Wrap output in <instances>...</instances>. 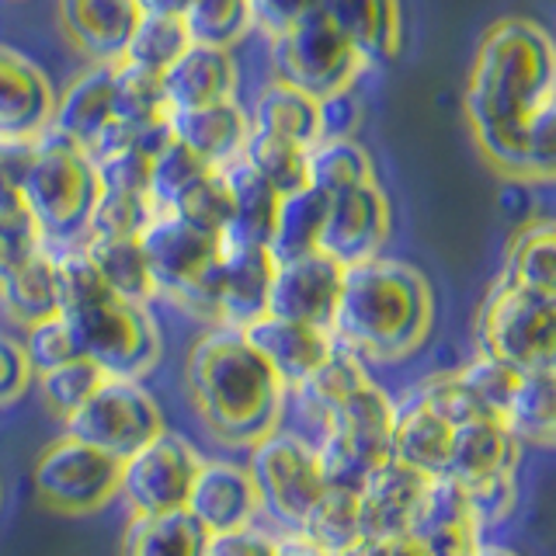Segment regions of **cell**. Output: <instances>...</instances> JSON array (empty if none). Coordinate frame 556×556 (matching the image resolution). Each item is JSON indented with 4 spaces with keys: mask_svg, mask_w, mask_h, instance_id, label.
Listing matches in <instances>:
<instances>
[{
    "mask_svg": "<svg viewBox=\"0 0 556 556\" xmlns=\"http://www.w3.org/2000/svg\"><path fill=\"white\" fill-rule=\"evenodd\" d=\"M341 278H344V265L324 251L275 261V275H271V289H268V313L330 330L338 292H341Z\"/></svg>",
    "mask_w": 556,
    "mask_h": 556,
    "instance_id": "obj_15",
    "label": "cell"
},
{
    "mask_svg": "<svg viewBox=\"0 0 556 556\" xmlns=\"http://www.w3.org/2000/svg\"><path fill=\"white\" fill-rule=\"evenodd\" d=\"M104 372L91 358H70L56 369H46L35 376V387H39V396H42V407L49 410V417L63 428V421L70 414H74L87 396H91L98 387H101Z\"/></svg>",
    "mask_w": 556,
    "mask_h": 556,
    "instance_id": "obj_45",
    "label": "cell"
},
{
    "mask_svg": "<svg viewBox=\"0 0 556 556\" xmlns=\"http://www.w3.org/2000/svg\"><path fill=\"white\" fill-rule=\"evenodd\" d=\"M188 39L199 46L237 49L251 39L254 31V8L251 0H191L181 14Z\"/></svg>",
    "mask_w": 556,
    "mask_h": 556,
    "instance_id": "obj_39",
    "label": "cell"
},
{
    "mask_svg": "<svg viewBox=\"0 0 556 556\" xmlns=\"http://www.w3.org/2000/svg\"><path fill=\"white\" fill-rule=\"evenodd\" d=\"M31 382H35V369L28 362L22 338L0 330V407L17 404V400L28 393Z\"/></svg>",
    "mask_w": 556,
    "mask_h": 556,
    "instance_id": "obj_51",
    "label": "cell"
},
{
    "mask_svg": "<svg viewBox=\"0 0 556 556\" xmlns=\"http://www.w3.org/2000/svg\"><path fill=\"white\" fill-rule=\"evenodd\" d=\"M313 543L327 553H341L355 546L362 539L358 529V491H344V486H324V494L309 508L306 521L300 526Z\"/></svg>",
    "mask_w": 556,
    "mask_h": 556,
    "instance_id": "obj_43",
    "label": "cell"
},
{
    "mask_svg": "<svg viewBox=\"0 0 556 556\" xmlns=\"http://www.w3.org/2000/svg\"><path fill=\"white\" fill-rule=\"evenodd\" d=\"M369 376H372L369 365L334 344V352H330L317 369L289 387L286 417H292L295 431H303L313 442L317 439V431L324 428V421L330 417V410H334L355 387H362Z\"/></svg>",
    "mask_w": 556,
    "mask_h": 556,
    "instance_id": "obj_23",
    "label": "cell"
},
{
    "mask_svg": "<svg viewBox=\"0 0 556 556\" xmlns=\"http://www.w3.org/2000/svg\"><path fill=\"white\" fill-rule=\"evenodd\" d=\"M254 8V31H261L265 39L289 28L292 22H300L309 11L320 8V0H251Z\"/></svg>",
    "mask_w": 556,
    "mask_h": 556,
    "instance_id": "obj_57",
    "label": "cell"
},
{
    "mask_svg": "<svg viewBox=\"0 0 556 556\" xmlns=\"http://www.w3.org/2000/svg\"><path fill=\"white\" fill-rule=\"evenodd\" d=\"M122 459L104 448L60 431L31 463V491L46 511L63 518H87L118 501Z\"/></svg>",
    "mask_w": 556,
    "mask_h": 556,
    "instance_id": "obj_9",
    "label": "cell"
},
{
    "mask_svg": "<svg viewBox=\"0 0 556 556\" xmlns=\"http://www.w3.org/2000/svg\"><path fill=\"white\" fill-rule=\"evenodd\" d=\"M327 195L320 188L303 185L295 191H286L278 199L275 226L268 237V251L275 261H289L309 251H320V230H324Z\"/></svg>",
    "mask_w": 556,
    "mask_h": 556,
    "instance_id": "obj_36",
    "label": "cell"
},
{
    "mask_svg": "<svg viewBox=\"0 0 556 556\" xmlns=\"http://www.w3.org/2000/svg\"><path fill=\"white\" fill-rule=\"evenodd\" d=\"M115 118L126 122L136 129H150L161 126L170 118V104L164 91V77L150 74V70H139L129 63H115Z\"/></svg>",
    "mask_w": 556,
    "mask_h": 556,
    "instance_id": "obj_42",
    "label": "cell"
},
{
    "mask_svg": "<svg viewBox=\"0 0 556 556\" xmlns=\"http://www.w3.org/2000/svg\"><path fill=\"white\" fill-rule=\"evenodd\" d=\"M0 511H4V480H0Z\"/></svg>",
    "mask_w": 556,
    "mask_h": 556,
    "instance_id": "obj_62",
    "label": "cell"
},
{
    "mask_svg": "<svg viewBox=\"0 0 556 556\" xmlns=\"http://www.w3.org/2000/svg\"><path fill=\"white\" fill-rule=\"evenodd\" d=\"M226 188H230V226H226V240L237 243H265L271 237L275 213H278V191L261 178L254 167H248L237 156L223 167Z\"/></svg>",
    "mask_w": 556,
    "mask_h": 556,
    "instance_id": "obj_33",
    "label": "cell"
},
{
    "mask_svg": "<svg viewBox=\"0 0 556 556\" xmlns=\"http://www.w3.org/2000/svg\"><path fill=\"white\" fill-rule=\"evenodd\" d=\"M501 421L521 448L549 452L556 442V369L521 372Z\"/></svg>",
    "mask_w": 556,
    "mask_h": 556,
    "instance_id": "obj_32",
    "label": "cell"
},
{
    "mask_svg": "<svg viewBox=\"0 0 556 556\" xmlns=\"http://www.w3.org/2000/svg\"><path fill=\"white\" fill-rule=\"evenodd\" d=\"M497 278L539 292H556V226L549 216H529L511 233Z\"/></svg>",
    "mask_w": 556,
    "mask_h": 556,
    "instance_id": "obj_35",
    "label": "cell"
},
{
    "mask_svg": "<svg viewBox=\"0 0 556 556\" xmlns=\"http://www.w3.org/2000/svg\"><path fill=\"white\" fill-rule=\"evenodd\" d=\"M185 508L213 535L265 521L248 463L230 459V456H208V459L202 456Z\"/></svg>",
    "mask_w": 556,
    "mask_h": 556,
    "instance_id": "obj_16",
    "label": "cell"
},
{
    "mask_svg": "<svg viewBox=\"0 0 556 556\" xmlns=\"http://www.w3.org/2000/svg\"><path fill=\"white\" fill-rule=\"evenodd\" d=\"M31 143H8L0 139V213L22 208V178L28 167Z\"/></svg>",
    "mask_w": 556,
    "mask_h": 556,
    "instance_id": "obj_56",
    "label": "cell"
},
{
    "mask_svg": "<svg viewBox=\"0 0 556 556\" xmlns=\"http://www.w3.org/2000/svg\"><path fill=\"white\" fill-rule=\"evenodd\" d=\"M431 327L434 289L417 265L376 254L344 268L330 338L369 369L410 362L431 338Z\"/></svg>",
    "mask_w": 556,
    "mask_h": 556,
    "instance_id": "obj_3",
    "label": "cell"
},
{
    "mask_svg": "<svg viewBox=\"0 0 556 556\" xmlns=\"http://www.w3.org/2000/svg\"><path fill=\"white\" fill-rule=\"evenodd\" d=\"M473 556H526V553H518L515 546H504V543H486L483 539Z\"/></svg>",
    "mask_w": 556,
    "mask_h": 556,
    "instance_id": "obj_61",
    "label": "cell"
},
{
    "mask_svg": "<svg viewBox=\"0 0 556 556\" xmlns=\"http://www.w3.org/2000/svg\"><path fill=\"white\" fill-rule=\"evenodd\" d=\"M181 390L199 428L226 452H248L286 425L289 387L240 327H205L188 344Z\"/></svg>",
    "mask_w": 556,
    "mask_h": 556,
    "instance_id": "obj_2",
    "label": "cell"
},
{
    "mask_svg": "<svg viewBox=\"0 0 556 556\" xmlns=\"http://www.w3.org/2000/svg\"><path fill=\"white\" fill-rule=\"evenodd\" d=\"M240 334L286 379V387L309 376L330 352H334V338H330L327 327L286 320V317H275V313H261L257 320L240 327Z\"/></svg>",
    "mask_w": 556,
    "mask_h": 556,
    "instance_id": "obj_22",
    "label": "cell"
},
{
    "mask_svg": "<svg viewBox=\"0 0 556 556\" xmlns=\"http://www.w3.org/2000/svg\"><path fill=\"white\" fill-rule=\"evenodd\" d=\"M205 556H278V535L265 521H254L233 532H216Z\"/></svg>",
    "mask_w": 556,
    "mask_h": 556,
    "instance_id": "obj_53",
    "label": "cell"
},
{
    "mask_svg": "<svg viewBox=\"0 0 556 556\" xmlns=\"http://www.w3.org/2000/svg\"><path fill=\"white\" fill-rule=\"evenodd\" d=\"M355 556H428L421 539L414 532H393V535H362L352 546Z\"/></svg>",
    "mask_w": 556,
    "mask_h": 556,
    "instance_id": "obj_58",
    "label": "cell"
},
{
    "mask_svg": "<svg viewBox=\"0 0 556 556\" xmlns=\"http://www.w3.org/2000/svg\"><path fill=\"white\" fill-rule=\"evenodd\" d=\"M56 91L39 63L25 52L0 46V139L8 143H31L49 132Z\"/></svg>",
    "mask_w": 556,
    "mask_h": 556,
    "instance_id": "obj_19",
    "label": "cell"
},
{
    "mask_svg": "<svg viewBox=\"0 0 556 556\" xmlns=\"http://www.w3.org/2000/svg\"><path fill=\"white\" fill-rule=\"evenodd\" d=\"M275 535H278V556H330L300 529H275Z\"/></svg>",
    "mask_w": 556,
    "mask_h": 556,
    "instance_id": "obj_59",
    "label": "cell"
},
{
    "mask_svg": "<svg viewBox=\"0 0 556 556\" xmlns=\"http://www.w3.org/2000/svg\"><path fill=\"white\" fill-rule=\"evenodd\" d=\"M456 372L466 382V390L480 400V407L494 417H501L504 407H508V400L518 387V376H521L518 369H511V365H504V362L483 355V352H477L469 362H463Z\"/></svg>",
    "mask_w": 556,
    "mask_h": 556,
    "instance_id": "obj_49",
    "label": "cell"
},
{
    "mask_svg": "<svg viewBox=\"0 0 556 556\" xmlns=\"http://www.w3.org/2000/svg\"><path fill=\"white\" fill-rule=\"evenodd\" d=\"M213 170V164H205L195 150H188L181 139H167V143L153 153L150 161V185H147V195L156 208H170L178 202L185 191L195 185L199 178Z\"/></svg>",
    "mask_w": 556,
    "mask_h": 556,
    "instance_id": "obj_46",
    "label": "cell"
},
{
    "mask_svg": "<svg viewBox=\"0 0 556 556\" xmlns=\"http://www.w3.org/2000/svg\"><path fill=\"white\" fill-rule=\"evenodd\" d=\"M74 334L77 355L91 358L104 376L147 379L164 358V330L150 303L101 292L91 303L60 313Z\"/></svg>",
    "mask_w": 556,
    "mask_h": 556,
    "instance_id": "obj_6",
    "label": "cell"
},
{
    "mask_svg": "<svg viewBox=\"0 0 556 556\" xmlns=\"http://www.w3.org/2000/svg\"><path fill=\"white\" fill-rule=\"evenodd\" d=\"M35 248H42V240L35 233L25 208L0 213V278H4L17 261H25Z\"/></svg>",
    "mask_w": 556,
    "mask_h": 556,
    "instance_id": "obj_55",
    "label": "cell"
},
{
    "mask_svg": "<svg viewBox=\"0 0 556 556\" xmlns=\"http://www.w3.org/2000/svg\"><path fill=\"white\" fill-rule=\"evenodd\" d=\"M170 213H178L181 219L195 223L199 230H208L223 237L226 226H230V188H226V178H223V167H213L191 185L185 195L170 205Z\"/></svg>",
    "mask_w": 556,
    "mask_h": 556,
    "instance_id": "obj_47",
    "label": "cell"
},
{
    "mask_svg": "<svg viewBox=\"0 0 556 556\" xmlns=\"http://www.w3.org/2000/svg\"><path fill=\"white\" fill-rule=\"evenodd\" d=\"M393 431H390V456L414 463L428 473H445L448 448H452V425L428 407L414 390L393 396Z\"/></svg>",
    "mask_w": 556,
    "mask_h": 556,
    "instance_id": "obj_29",
    "label": "cell"
},
{
    "mask_svg": "<svg viewBox=\"0 0 556 556\" xmlns=\"http://www.w3.org/2000/svg\"><path fill=\"white\" fill-rule=\"evenodd\" d=\"M161 77H164L167 104L174 112V109H195V104L237 98L240 70H237V60L230 49L188 42V49L164 70Z\"/></svg>",
    "mask_w": 556,
    "mask_h": 556,
    "instance_id": "obj_27",
    "label": "cell"
},
{
    "mask_svg": "<svg viewBox=\"0 0 556 556\" xmlns=\"http://www.w3.org/2000/svg\"><path fill=\"white\" fill-rule=\"evenodd\" d=\"M208 532L188 508L161 515H129L118 539V556H205Z\"/></svg>",
    "mask_w": 556,
    "mask_h": 556,
    "instance_id": "obj_30",
    "label": "cell"
},
{
    "mask_svg": "<svg viewBox=\"0 0 556 556\" xmlns=\"http://www.w3.org/2000/svg\"><path fill=\"white\" fill-rule=\"evenodd\" d=\"M271 77L286 80L313 98H327L341 87H355L369 70L358 49L317 8L268 39Z\"/></svg>",
    "mask_w": 556,
    "mask_h": 556,
    "instance_id": "obj_11",
    "label": "cell"
},
{
    "mask_svg": "<svg viewBox=\"0 0 556 556\" xmlns=\"http://www.w3.org/2000/svg\"><path fill=\"white\" fill-rule=\"evenodd\" d=\"M143 14H185L191 0H136Z\"/></svg>",
    "mask_w": 556,
    "mask_h": 556,
    "instance_id": "obj_60",
    "label": "cell"
},
{
    "mask_svg": "<svg viewBox=\"0 0 556 556\" xmlns=\"http://www.w3.org/2000/svg\"><path fill=\"white\" fill-rule=\"evenodd\" d=\"M275 257L265 243L219 237V327H243L268 313Z\"/></svg>",
    "mask_w": 556,
    "mask_h": 556,
    "instance_id": "obj_20",
    "label": "cell"
},
{
    "mask_svg": "<svg viewBox=\"0 0 556 556\" xmlns=\"http://www.w3.org/2000/svg\"><path fill=\"white\" fill-rule=\"evenodd\" d=\"M365 181H376V164L355 136H320L306 150V185L320 188L324 195Z\"/></svg>",
    "mask_w": 556,
    "mask_h": 556,
    "instance_id": "obj_37",
    "label": "cell"
},
{
    "mask_svg": "<svg viewBox=\"0 0 556 556\" xmlns=\"http://www.w3.org/2000/svg\"><path fill=\"white\" fill-rule=\"evenodd\" d=\"M136 0H56L63 39L91 63H118L129 31L139 22Z\"/></svg>",
    "mask_w": 556,
    "mask_h": 556,
    "instance_id": "obj_21",
    "label": "cell"
},
{
    "mask_svg": "<svg viewBox=\"0 0 556 556\" xmlns=\"http://www.w3.org/2000/svg\"><path fill=\"white\" fill-rule=\"evenodd\" d=\"M199 463L202 452L188 434L174 428L156 431L147 445H139L129 459H122L118 501H126L129 515H161L185 508Z\"/></svg>",
    "mask_w": 556,
    "mask_h": 556,
    "instance_id": "obj_13",
    "label": "cell"
},
{
    "mask_svg": "<svg viewBox=\"0 0 556 556\" xmlns=\"http://www.w3.org/2000/svg\"><path fill=\"white\" fill-rule=\"evenodd\" d=\"M473 341L518 372L556 369V292L494 278L477 306Z\"/></svg>",
    "mask_w": 556,
    "mask_h": 556,
    "instance_id": "obj_7",
    "label": "cell"
},
{
    "mask_svg": "<svg viewBox=\"0 0 556 556\" xmlns=\"http://www.w3.org/2000/svg\"><path fill=\"white\" fill-rule=\"evenodd\" d=\"M410 532L428 556H473L486 529L466 486L448 473H434Z\"/></svg>",
    "mask_w": 556,
    "mask_h": 556,
    "instance_id": "obj_17",
    "label": "cell"
},
{
    "mask_svg": "<svg viewBox=\"0 0 556 556\" xmlns=\"http://www.w3.org/2000/svg\"><path fill=\"white\" fill-rule=\"evenodd\" d=\"M188 42H191L188 28L178 14H139L118 63L150 70V74H164V70L188 49Z\"/></svg>",
    "mask_w": 556,
    "mask_h": 556,
    "instance_id": "obj_40",
    "label": "cell"
},
{
    "mask_svg": "<svg viewBox=\"0 0 556 556\" xmlns=\"http://www.w3.org/2000/svg\"><path fill=\"white\" fill-rule=\"evenodd\" d=\"M410 390L421 396L428 407L439 410L452 428L463 425V421H473V417H494V414H486L480 407V400L466 390V382L459 379L456 369L428 372L425 379H417Z\"/></svg>",
    "mask_w": 556,
    "mask_h": 556,
    "instance_id": "obj_48",
    "label": "cell"
},
{
    "mask_svg": "<svg viewBox=\"0 0 556 556\" xmlns=\"http://www.w3.org/2000/svg\"><path fill=\"white\" fill-rule=\"evenodd\" d=\"M153 213H156V205L150 202V195L101 188L91 216H87L84 240H136Z\"/></svg>",
    "mask_w": 556,
    "mask_h": 556,
    "instance_id": "obj_44",
    "label": "cell"
},
{
    "mask_svg": "<svg viewBox=\"0 0 556 556\" xmlns=\"http://www.w3.org/2000/svg\"><path fill=\"white\" fill-rule=\"evenodd\" d=\"M306 150L309 147L295 143V139L251 126V136H248V143H243L240 161L254 167L278 195H286V191H295L306 185Z\"/></svg>",
    "mask_w": 556,
    "mask_h": 556,
    "instance_id": "obj_41",
    "label": "cell"
},
{
    "mask_svg": "<svg viewBox=\"0 0 556 556\" xmlns=\"http://www.w3.org/2000/svg\"><path fill=\"white\" fill-rule=\"evenodd\" d=\"M521 448L501 417H473L452 428V448L445 473L463 486H477L504 473H518Z\"/></svg>",
    "mask_w": 556,
    "mask_h": 556,
    "instance_id": "obj_25",
    "label": "cell"
},
{
    "mask_svg": "<svg viewBox=\"0 0 556 556\" xmlns=\"http://www.w3.org/2000/svg\"><path fill=\"white\" fill-rule=\"evenodd\" d=\"M170 136L181 139L188 150H195L205 164L226 167L243 153V143L251 136V115L237 98L195 104V109H174Z\"/></svg>",
    "mask_w": 556,
    "mask_h": 556,
    "instance_id": "obj_26",
    "label": "cell"
},
{
    "mask_svg": "<svg viewBox=\"0 0 556 556\" xmlns=\"http://www.w3.org/2000/svg\"><path fill=\"white\" fill-rule=\"evenodd\" d=\"M434 473L396 456L382 459L358 491V529L362 535L410 532L417 508L428 494Z\"/></svg>",
    "mask_w": 556,
    "mask_h": 556,
    "instance_id": "obj_18",
    "label": "cell"
},
{
    "mask_svg": "<svg viewBox=\"0 0 556 556\" xmlns=\"http://www.w3.org/2000/svg\"><path fill=\"white\" fill-rule=\"evenodd\" d=\"M320 112V136H355L365 118V101L355 87H341V91L317 98Z\"/></svg>",
    "mask_w": 556,
    "mask_h": 556,
    "instance_id": "obj_54",
    "label": "cell"
},
{
    "mask_svg": "<svg viewBox=\"0 0 556 556\" xmlns=\"http://www.w3.org/2000/svg\"><path fill=\"white\" fill-rule=\"evenodd\" d=\"M393 396L369 376L330 410L324 428L313 439L324 480L344 491H362L372 469L390 456Z\"/></svg>",
    "mask_w": 556,
    "mask_h": 556,
    "instance_id": "obj_8",
    "label": "cell"
},
{
    "mask_svg": "<svg viewBox=\"0 0 556 556\" xmlns=\"http://www.w3.org/2000/svg\"><path fill=\"white\" fill-rule=\"evenodd\" d=\"M248 469L257 486L265 526L271 529H300L327 486L317 448L303 431L286 425L248 448Z\"/></svg>",
    "mask_w": 556,
    "mask_h": 556,
    "instance_id": "obj_10",
    "label": "cell"
},
{
    "mask_svg": "<svg viewBox=\"0 0 556 556\" xmlns=\"http://www.w3.org/2000/svg\"><path fill=\"white\" fill-rule=\"evenodd\" d=\"M0 309L17 327H31L46 317H56V268H52V251L35 248L25 261L0 278Z\"/></svg>",
    "mask_w": 556,
    "mask_h": 556,
    "instance_id": "obj_31",
    "label": "cell"
},
{
    "mask_svg": "<svg viewBox=\"0 0 556 556\" xmlns=\"http://www.w3.org/2000/svg\"><path fill=\"white\" fill-rule=\"evenodd\" d=\"M473 143L504 178L549 185L556 174V46L521 14L483 28L463 87Z\"/></svg>",
    "mask_w": 556,
    "mask_h": 556,
    "instance_id": "obj_1",
    "label": "cell"
},
{
    "mask_svg": "<svg viewBox=\"0 0 556 556\" xmlns=\"http://www.w3.org/2000/svg\"><path fill=\"white\" fill-rule=\"evenodd\" d=\"M393 230V208L379 178L327 195L320 251L341 265H358L382 254Z\"/></svg>",
    "mask_w": 556,
    "mask_h": 556,
    "instance_id": "obj_14",
    "label": "cell"
},
{
    "mask_svg": "<svg viewBox=\"0 0 556 556\" xmlns=\"http://www.w3.org/2000/svg\"><path fill=\"white\" fill-rule=\"evenodd\" d=\"M84 251L91 254L98 275L115 295L132 303H156V286L147 268L143 248L136 240H84Z\"/></svg>",
    "mask_w": 556,
    "mask_h": 556,
    "instance_id": "obj_38",
    "label": "cell"
},
{
    "mask_svg": "<svg viewBox=\"0 0 556 556\" xmlns=\"http://www.w3.org/2000/svg\"><path fill=\"white\" fill-rule=\"evenodd\" d=\"M112 101H115V63H91L56 94L49 132H56L66 143L87 150L98 139V132L115 118Z\"/></svg>",
    "mask_w": 556,
    "mask_h": 556,
    "instance_id": "obj_24",
    "label": "cell"
},
{
    "mask_svg": "<svg viewBox=\"0 0 556 556\" xmlns=\"http://www.w3.org/2000/svg\"><path fill=\"white\" fill-rule=\"evenodd\" d=\"M22 344L28 352L35 376L46 372V369H56V365H63L70 358H77L74 334H70V327H66V320L60 317V313H56V317H46L39 324L25 327Z\"/></svg>",
    "mask_w": 556,
    "mask_h": 556,
    "instance_id": "obj_50",
    "label": "cell"
},
{
    "mask_svg": "<svg viewBox=\"0 0 556 556\" xmlns=\"http://www.w3.org/2000/svg\"><path fill=\"white\" fill-rule=\"evenodd\" d=\"M101 191L98 167L80 147L56 132L31 139L28 167L22 178V208L28 213L42 248L60 251L84 243L87 216Z\"/></svg>",
    "mask_w": 556,
    "mask_h": 556,
    "instance_id": "obj_4",
    "label": "cell"
},
{
    "mask_svg": "<svg viewBox=\"0 0 556 556\" xmlns=\"http://www.w3.org/2000/svg\"><path fill=\"white\" fill-rule=\"evenodd\" d=\"M251 126L254 129H268L275 136L295 139V143L313 147L320 139V112H317V98L300 91L286 80L271 77L251 101Z\"/></svg>",
    "mask_w": 556,
    "mask_h": 556,
    "instance_id": "obj_34",
    "label": "cell"
},
{
    "mask_svg": "<svg viewBox=\"0 0 556 556\" xmlns=\"http://www.w3.org/2000/svg\"><path fill=\"white\" fill-rule=\"evenodd\" d=\"M167 428V417L143 379L104 376L101 387L66 417L63 431L104 448L115 459H129L156 431Z\"/></svg>",
    "mask_w": 556,
    "mask_h": 556,
    "instance_id": "obj_12",
    "label": "cell"
},
{
    "mask_svg": "<svg viewBox=\"0 0 556 556\" xmlns=\"http://www.w3.org/2000/svg\"><path fill=\"white\" fill-rule=\"evenodd\" d=\"M320 11L369 66L390 63L404 46L400 0H320Z\"/></svg>",
    "mask_w": 556,
    "mask_h": 556,
    "instance_id": "obj_28",
    "label": "cell"
},
{
    "mask_svg": "<svg viewBox=\"0 0 556 556\" xmlns=\"http://www.w3.org/2000/svg\"><path fill=\"white\" fill-rule=\"evenodd\" d=\"M469 497L477 504V515L483 521V529H494L501 521H508L511 511L518 508V473H504L486 483L466 486Z\"/></svg>",
    "mask_w": 556,
    "mask_h": 556,
    "instance_id": "obj_52",
    "label": "cell"
},
{
    "mask_svg": "<svg viewBox=\"0 0 556 556\" xmlns=\"http://www.w3.org/2000/svg\"><path fill=\"white\" fill-rule=\"evenodd\" d=\"M156 300H167L185 317L219 327V237L199 230L170 208H156L139 233Z\"/></svg>",
    "mask_w": 556,
    "mask_h": 556,
    "instance_id": "obj_5",
    "label": "cell"
}]
</instances>
